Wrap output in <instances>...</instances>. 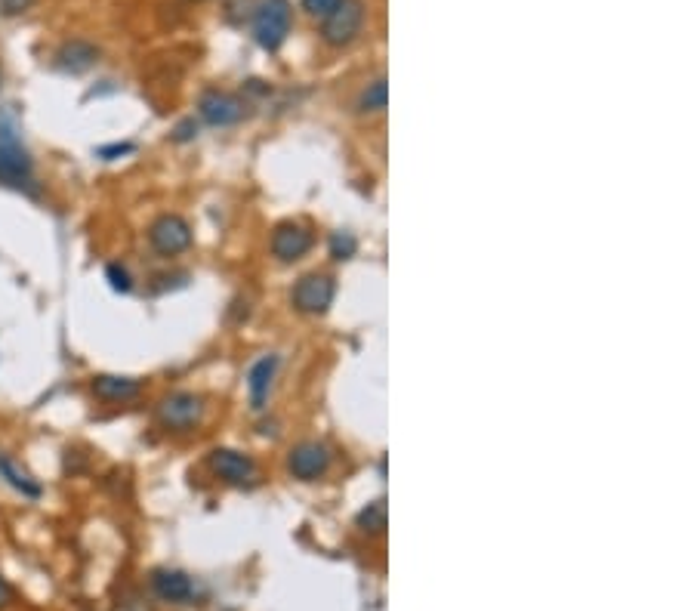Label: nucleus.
Segmentation results:
<instances>
[{"mask_svg":"<svg viewBox=\"0 0 694 611\" xmlns=\"http://www.w3.org/2000/svg\"><path fill=\"white\" fill-rule=\"evenodd\" d=\"M204 414H207V402L198 392H170V395H164L158 411H155L158 426L167 429V433H176V436L198 429L204 423Z\"/></svg>","mask_w":694,"mask_h":611,"instance_id":"obj_1","label":"nucleus"},{"mask_svg":"<svg viewBox=\"0 0 694 611\" xmlns=\"http://www.w3.org/2000/svg\"><path fill=\"white\" fill-rule=\"evenodd\" d=\"M290 22H294V10H290V0H263L253 13V38L269 53L281 50V44L290 34Z\"/></svg>","mask_w":694,"mask_h":611,"instance_id":"obj_2","label":"nucleus"},{"mask_svg":"<svg viewBox=\"0 0 694 611\" xmlns=\"http://www.w3.org/2000/svg\"><path fill=\"white\" fill-rule=\"evenodd\" d=\"M207 466L219 482H226L232 488H253L260 482L257 460L244 451H235V448H213L207 454Z\"/></svg>","mask_w":694,"mask_h":611,"instance_id":"obj_3","label":"nucleus"},{"mask_svg":"<svg viewBox=\"0 0 694 611\" xmlns=\"http://www.w3.org/2000/svg\"><path fill=\"white\" fill-rule=\"evenodd\" d=\"M364 19H368V10H364V0H340V7L324 19L321 25V41L327 47H349L361 28H364Z\"/></svg>","mask_w":694,"mask_h":611,"instance_id":"obj_4","label":"nucleus"},{"mask_svg":"<svg viewBox=\"0 0 694 611\" xmlns=\"http://www.w3.org/2000/svg\"><path fill=\"white\" fill-rule=\"evenodd\" d=\"M334 297H337V281L324 272H309L297 281L294 294H290V303H294V309L303 315H324L331 309Z\"/></svg>","mask_w":694,"mask_h":611,"instance_id":"obj_5","label":"nucleus"},{"mask_svg":"<svg viewBox=\"0 0 694 611\" xmlns=\"http://www.w3.org/2000/svg\"><path fill=\"white\" fill-rule=\"evenodd\" d=\"M195 235H192V226L176 217V213H164V217H158L152 226H149V244L158 257H179L186 254V250L192 247Z\"/></svg>","mask_w":694,"mask_h":611,"instance_id":"obj_6","label":"nucleus"},{"mask_svg":"<svg viewBox=\"0 0 694 611\" xmlns=\"http://www.w3.org/2000/svg\"><path fill=\"white\" fill-rule=\"evenodd\" d=\"M331 463H334V454L324 442H300L287 454V473L300 482H318L327 476Z\"/></svg>","mask_w":694,"mask_h":611,"instance_id":"obj_7","label":"nucleus"},{"mask_svg":"<svg viewBox=\"0 0 694 611\" xmlns=\"http://www.w3.org/2000/svg\"><path fill=\"white\" fill-rule=\"evenodd\" d=\"M0 186L28 192L34 186V161L19 142H0ZM31 195H38L31 189Z\"/></svg>","mask_w":694,"mask_h":611,"instance_id":"obj_8","label":"nucleus"},{"mask_svg":"<svg viewBox=\"0 0 694 611\" xmlns=\"http://www.w3.org/2000/svg\"><path fill=\"white\" fill-rule=\"evenodd\" d=\"M198 115H201V121L210 124V127H232V124L244 121L247 105H244L235 93L207 90V93L198 99Z\"/></svg>","mask_w":694,"mask_h":611,"instance_id":"obj_9","label":"nucleus"},{"mask_svg":"<svg viewBox=\"0 0 694 611\" xmlns=\"http://www.w3.org/2000/svg\"><path fill=\"white\" fill-rule=\"evenodd\" d=\"M152 590L161 602L170 605H189L198 599V584L192 574L176 571V568H158L152 571Z\"/></svg>","mask_w":694,"mask_h":611,"instance_id":"obj_10","label":"nucleus"},{"mask_svg":"<svg viewBox=\"0 0 694 611\" xmlns=\"http://www.w3.org/2000/svg\"><path fill=\"white\" fill-rule=\"evenodd\" d=\"M315 238L306 226L300 223H281L272 232V257L278 263H297L312 250Z\"/></svg>","mask_w":694,"mask_h":611,"instance_id":"obj_11","label":"nucleus"},{"mask_svg":"<svg viewBox=\"0 0 694 611\" xmlns=\"http://www.w3.org/2000/svg\"><path fill=\"white\" fill-rule=\"evenodd\" d=\"M278 368H281V358L278 355H263L260 362H253L250 371H247V392H250V405L263 411L266 408V399L272 392V383L278 377Z\"/></svg>","mask_w":694,"mask_h":611,"instance_id":"obj_12","label":"nucleus"},{"mask_svg":"<svg viewBox=\"0 0 694 611\" xmlns=\"http://www.w3.org/2000/svg\"><path fill=\"white\" fill-rule=\"evenodd\" d=\"M93 395L102 402H112V405H124L133 402L136 395L142 392V380L136 377H121V374H96L90 383Z\"/></svg>","mask_w":694,"mask_h":611,"instance_id":"obj_13","label":"nucleus"},{"mask_svg":"<svg viewBox=\"0 0 694 611\" xmlns=\"http://www.w3.org/2000/svg\"><path fill=\"white\" fill-rule=\"evenodd\" d=\"M99 62V50L90 41H68L56 53V68L65 75H84Z\"/></svg>","mask_w":694,"mask_h":611,"instance_id":"obj_14","label":"nucleus"},{"mask_svg":"<svg viewBox=\"0 0 694 611\" xmlns=\"http://www.w3.org/2000/svg\"><path fill=\"white\" fill-rule=\"evenodd\" d=\"M0 479L28 500H38L44 494V485L34 479L22 463H16L10 454H0Z\"/></svg>","mask_w":694,"mask_h":611,"instance_id":"obj_15","label":"nucleus"},{"mask_svg":"<svg viewBox=\"0 0 694 611\" xmlns=\"http://www.w3.org/2000/svg\"><path fill=\"white\" fill-rule=\"evenodd\" d=\"M386 102H389L386 78H377V81H371L368 87L361 90V96H358V112H364V115H380V112L386 109Z\"/></svg>","mask_w":694,"mask_h":611,"instance_id":"obj_16","label":"nucleus"},{"mask_svg":"<svg viewBox=\"0 0 694 611\" xmlns=\"http://www.w3.org/2000/svg\"><path fill=\"white\" fill-rule=\"evenodd\" d=\"M358 528L368 531V534H383L386 531V503L383 500L368 503V507L358 513Z\"/></svg>","mask_w":694,"mask_h":611,"instance_id":"obj_17","label":"nucleus"},{"mask_svg":"<svg viewBox=\"0 0 694 611\" xmlns=\"http://www.w3.org/2000/svg\"><path fill=\"white\" fill-rule=\"evenodd\" d=\"M358 254V241H355V235H349V232H334L331 235V257L334 260H352Z\"/></svg>","mask_w":694,"mask_h":611,"instance_id":"obj_18","label":"nucleus"},{"mask_svg":"<svg viewBox=\"0 0 694 611\" xmlns=\"http://www.w3.org/2000/svg\"><path fill=\"white\" fill-rule=\"evenodd\" d=\"M105 278H108V284H112L118 294H130L133 291V278H130V272L121 263H108Z\"/></svg>","mask_w":694,"mask_h":611,"instance_id":"obj_19","label":"nucleus"},{"mask_svg":"<svg viewBox=\"0 0 694 611\" xmlns=\"http://www.w3.org/2000/svg\"><path fill=\"white\" fill-rule=\"evenodd\" d=\"M340 7V0H303V10L315 19H327Z\"/></svg>","mask_w":694,"mask_h":611,"instance_id":"obj_20","label":"nucleus"},{"mask_svg":"<svg viewBox=\"0 0 694 611\" xmlns=\"http://www.w3.org/2000/svg\"><path fill=\"white\" fill-rule=\"evenodd\" d=\"M0 142H16V118L7 109H0Z\"/></svg>","mask_w":694,"mask_h":611,"instance_id":"obj_21","label":"nucleus"},{"mask_svg":"<svg viewBox=\"0 0 694 611\" xmlns=\"http://www.w3.org/2000/svg\"><path fill=\"white\" fill-rule=\"evenodd\" d=\"M130 152H133V142H115V146H102L96 155H99V158H105V161H115V158L130 155Z\"/></svg>","mask_w":694,"mask_h":611,"instance_id":"obj_22","label":"nucleus"},{"mask_svg":"<svg viewBox=\"0 0 694 611\" xmlns=\"http://www.w3.org/2000/svg\"><path fill=\"white\" fill-rule=\"evenodd\" d=\"M195 136H198V124H195V118L182 121V124L170 133V139H173V142H189V139H195Z\"/></svg>","mask_w":694,"mask_h":611,"instance_id":"obj_23","label":"nucleus"},{"mask_svg":"<svg viewBox=\"0 0 694 611\" xmlns=\"http://www.w3.org/2000/svg\"><path fill=\"white\" fill-rule=\"evenodd\" d=\"M34 7V0H0V10L7 16H22Z\"/></svg>","mask_w":694,"mask_h":611,"instance_id":"obj_24","label":"nucleus"},{"mask_svg":"<svg viewBox=\"0 0 694 611\" xmlns=\"http://www.w3.org/2000/svg\"><path fill=\"white\" fill-rule=\"evenodd\" d=\"M13 602H16V590L0 578V608H10Z\"/></svg>","mask_w":694,"mask_h":611,"instance_id":"obj_25","label":"nucleus"}]
</instances>
